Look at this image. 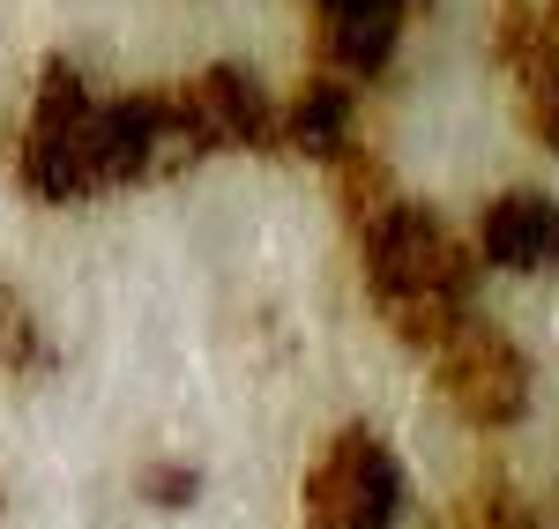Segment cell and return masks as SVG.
Instances as JSON below:
<instances>
[{
  "label": "cell",
  "mask_w": 559,
  "mask_h": 529,
  "mask_svg": "<svg viewBox=\"0 0 559 529\" xmlns=\"http://www.w3.org/2000/svg\"><path fill=\"white\" fill-rule=\"evenodd\" d=\"M165 97H173L179 149H261V142H276V105H269L261 75L239 68V60H216V68H202L194 83L165 89Z\"/></svg>",
  "instance_id": "obj_4"
},
{
  "label": "cell",
  "mask_w": 559,
  "mask_h": 529,
  "mask_svg": "<svg viewBox=\"0 0 559 529\" xmlns=\"http://www.w3.org/2000/svg\"><path fill=\"white\" fill-rule=\"evenodd\" d=\"M477 262L515 268V276L559 268V202H552V194H537V187L500 194V202L477 217Z\"/></svg>",
  "instance_id": "obj_6"
},
{
  "label": "cell",
  "mask_w": 559,
  "mask_h": 529,
  "mask_svg": "<svg viewBox=\"0 0 559 529\" xmlns=\"http://www.w3.org/2000/svg\"><path fill=\"white\" fill-rule=\"evenodd\" d=\"M455 529H545V515L530 500H515V492H477Z\"/></svg>",
  "instance_id": "obj_8"
},
{
  "label": "cell",
  "mask_w": 559,
  "mask_h": 529,
  "mask_svg": "<svg viewBox=\"0 0 559 529\" xmlns=\"http://www.w3.org/2000/svg\"><path fill=\"white\" fill-rule=\"evenodd\" d=\"M432 373H440V396L455 402V418H471L477 433H500L530 410V358L477 313L432 344Z\"/></svg>",
  "instance_id": "obj_3"
},
{
  "label": "cell",
  "mask_w": 559,
  "mask_h": 529,
  "mask_svg": "<svg viewBox=\"0 0 559 529\" xmlns=\"http://www.w3.org/2000/svg\"><path fill=\"white\" fill-rule=\"evenodd\" d=\"M411 507L403 455L373 425H344L306 470V529H395Z\"/></svg>",
  "instance_id": "obj_2"
},
{
  "label": "cell",
  "mask_w": 559,
  "mask_h": 529,
  "mask_svg": "<svg viewBox=\"0 0 559 529\" xmlns=\"http://www.w3.org/2000/svg\"><path fill=\"white\" fill-rule=\"evenodd\" d=\"M418 8H426V0H313L329 75H344V83H373L388 60H395L403 23H411Z\"/></svg>",
  "instance_id": "obj_5"
},
{
  "label": "cell",
  "mask_w": 559,
  "mask_h": 529,
  "mask_svg": "<svg viewBox=\"0 0 559 529\" xmlns=\"http://www.w3.org/2000/svg\"><path fill=\"white\" fill-rule=\"evenodd\" d=\"M358 268L403 344L432 351L455 321H471V247L426 202L381 194L358 209Z\"/></svg>",
  "instance_id": "obj_1"
},
{
  "label": "cell",
  "mask_w": 559,
  "mask_h": 529,
  "mask_svg": "<svg viewBox=\"0 0 559 529\" xmlns=\"http://www.w3.org/2000/svg\"><path fill=\"white\" fill-rule=\"evenodd\" d=\"M350 83L344 75H321V83H306L284 112H276V142H292L299 157H321V165H344L350 149Z\"/></svg>",
  "instance_id": "obj_7"
}]
</instances>
